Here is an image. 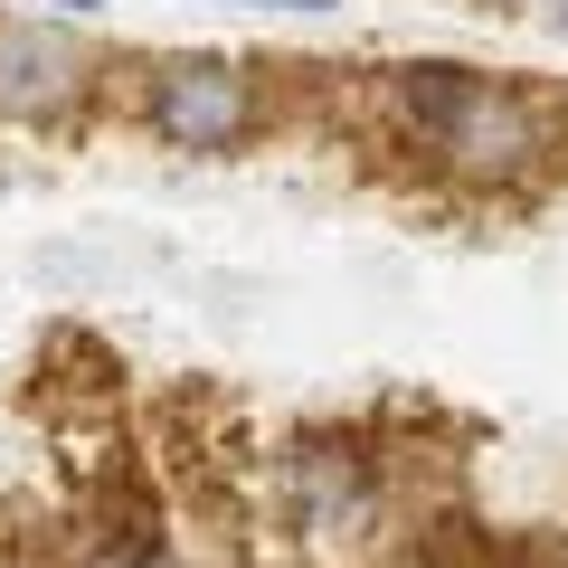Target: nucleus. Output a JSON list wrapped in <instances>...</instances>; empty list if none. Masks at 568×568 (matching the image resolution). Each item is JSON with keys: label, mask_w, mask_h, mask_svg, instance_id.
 <instances>
[{"label": "nucleus", "mask_w": 568, "mask_h": 568, "mask_svg": "<svg viewBox=\"0 0 568 568\" xmlns=\"http://www.w3.org/2000/svg\"><path fill=\"white\" fill-rule=\"evenodd\" d=\"M379 104L407 133V152H426L455 190H484V200H511V190H530L559 162V133H549L540 95H521L511 77H484V67H465V58L388 67Z\"/></svg>", "instance_id": "f257e3e1"}, {"label": "nucleus", "mask_w": 568, "mask_h": 568, "mask_svg": "<svg viewBox=\"0 0 568 568\" xmlns=\"http://www.w3.org/2000/svg\"><path fill=\"white\" fill-rule=\"evenodd\" d=\"M133 123L162 142V152H181V162H237V152L265 142L275 95H265V77L246 58H227V48H171V58L142 67Z\"/></svg>", "instance_id": "f03ea898"}, {"label": "nucleus", "mask_w": 568, "mask_h": 568, "mask_svg": "<svg viewBox=\"0 0 568 568\" xmlns=\"http://www.w3.org/2000/svg\"><path fill=\"white\" fill-rule=\"evenodd\" d=\"M275 511L323 559H361L388 530V465L351 426H294L275 455Z\"/></svg>", "instance_id": "7ed1b4c3"}, {"label": "nucleus", "mask_w": 568, "mask_h": 568, "mask_svg": "<svg viewBox=\"0 0 568 568\" xmlns=\"http://www.w3.org/2000/svg\"><path fill=\"white\" fill-rule=\"evenodd\" d=\"M256 10H342V0H256Z\"/></svg>", "instance_id": "39448f33"}, {"label": "nucleus", "mask_w": 568, "mask_h": 568, "mask_svg": "<svg viewBox=\"0 0 568 568\" xmlns=\"http://www.w3.org/2000/svg\"><path fill=\"white\" fill-rule=\"evenodd\" d=\"M95 104V58L58 20H0V133H67Z\"/></svg>", "instance_id": "20e7f679"}, {"label": "nucleus", "mask_w": 568, "mask_h": 568, "mask_svg": "<svg viewBox=\"0 0 568 568\" xmlns=\"http://www.w3.org/2000/svg\"><path fill=\"white\" fill-rule=\"evenodd\" d=\"M58 10H67V20H85V10H104V0H58Z\"/></svg>", "instance_id": "0eeeda50"}, {"label": "nucleus", "mask_w": 568, "mask_h": 568, "mask_svg": "<svg viewBox=\"0 0 568 568\" xmlns=\"http://www.w3.org/2000/svg\"><path fill=\"white\" fill-rule=\"evenodd\" d=\"M549 29H559V39H568V0H559V10H549Z\"/></svg>", "instance_id": "6e6552de"}, {"label": "nucleus", "mask_w": 568, "mask_h": 568, "mask_svg": "<svg viewBox=\"0 0 568 568\" xmlns=\"http://www.w3.org/2000/svg\"><path fill=\"white\" fill-rule=\"evenodd\" d=\"M484 10H559V0H484Z\"/></svg>", "instance_id": "423d86ee"}]
</instances>
